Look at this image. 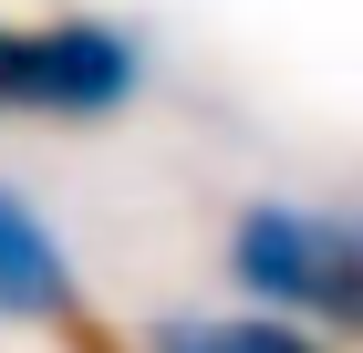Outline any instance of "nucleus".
Masks as SVG:
<instances>
[{"instance_id":"1","label":"nucleus","mask_w":363,"mask_h":353,"mask_svg":"<svg viewBox=\"0 0 363 353\" xmlns=\"http://www.w3.org/2000/svg\"><path fill=\"white\" fill-rule=\"evenodd\" d=\"M218 260L250 312H280V322L322 332V343H363V197L353 208L250 197V208H228Z\"/></svg>"},{"instance_id":"2","label":"nucleus","mask_w":363,"mask_h":353,"mask_svg":"<svg viewBox=\"0 0 363 353\" xmlns=\"http://www.w3.org/2000/svg\"><path fill=\"white\" fill-rule=\"evenodd\" d=\"M156 73L125 21H84V11H62V21H0V114H21V125H104L125 114Z\"/></svg>"},{"instance_id":"3","label":"nucleus","mask_w":363,"mask_h":353,"mask_svg":"<svg viewBox=\"0 0 363 353\" xmlns=\"http://www.w3.org/2000/svg\"><path fill=\"white\" fill-rule=\"evenodd\" d=\"M0 322L11 332H52V343L94 353V301H84V271H73V249L42 208H31L11 177H0Z\"/></svg>"},{"instance_id":"4","label":"nucleus","mask_w":363,"mask_h":353,"mask_svg":"<svg viewBox=\"0 0 363 353\" xmlns=\"http://www.w3.org/2000/svg\"><path fill=\"white\" fill-rule=\"evenodd\" d=\"M145 353H342V343H322V332H301V322L239 301V312H156Z\"/></svg>"}]
</instances>
